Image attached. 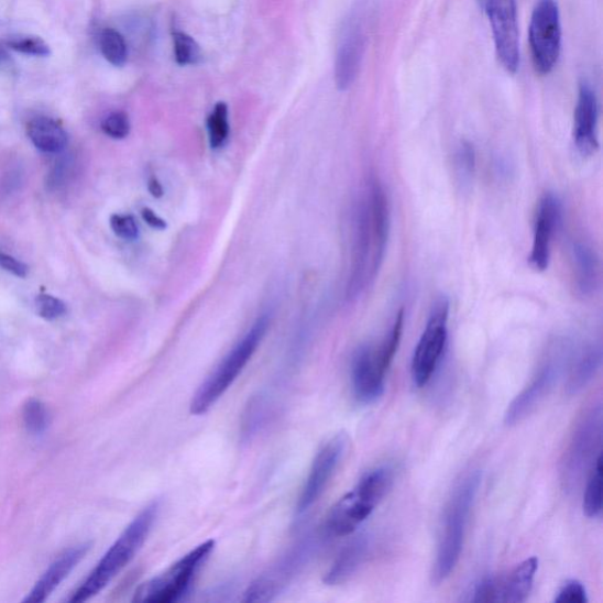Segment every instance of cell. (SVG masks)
I'll use <instances>...</instances> for the list:
<instances>
[{"mask_svg": "<svg viewBox=\"0 0 603 603\" xmlns=\"http://www.w3.org/2000/svg\"><path fill=\"white\" fill-rule=\"evenodd\" d=\"M391 231L388 196L376 179L368 183L353 212V244L347 299L355 300L372 286L381 270Z\"/></svg>", "mask_w": 603, "mask_h": 603, "instance_id": "obj_1", "label": "cell"}, {"mask_svg": "<svg viewBox=\"0 0 603 603\" xmlns=\"http://www.w3.org/2000/svg\"><path fill=\"white\" fill-rule=\"evenodd\" d=\"M158 512V502H153V504L149 505L133 518V522L107 551L103 559L99 561L88 580L74 593L69 600L70 602L90 600L99 592H102L123 571L146 541L156 522Z\"/></svg>", "mask_w": 603, "mask_h": 603, "instance_id": "obj_2", "label": "cell"}, {"mask_svg": "<svg viewBox=\"0 0 603 603\" xmlns=\"http://www.w3.org/2000/svg\"><path fill=\"white\" fill-rule=\"evenodd\" d=\"M480 484V473L473 472L465 476L451 494L445 514L437 561L432 569L434 583L440 584L446 581L460 561L469 516L475 504Z\"/></svg>", "mask_w": 603, "mask_h": 603, "instance_id": "obj_3", "label": "cell"}, {"mask_svg": "<svg viewBox=\"0 0 603 603\" xmlns=\"http://www.w3.org/2000/svg\"><path fill=\"white\" fill-rule=\"evenodd\" d=\"M393 483L394 471L390 465L365 473L357 487L331 508L326 523L327 533L338 538L353 534L390 493Z\"/></svg>", "mask_w": 603, "mask_h": 603, "instance_id": "obj_4", "label": "cell"}, {"mask_svg": "<svg viewBox=\"0 0 603 603\" xmlns=\"http://www.w3.org/2000/svg\"><path fill=\"white\" fill-rule=\"evenodd\" d=\"M270 326L271 315L264 314L259 317L243 339L231 349L208 379L199 385L190 404L193 415L206 414L226 394L256 353Z\"/></svg>", "mask_w": 603, "mask_h": 603, "instance_id": "obj_5", "label": "cell"}, {"mask_svg": "<svg viewBox=\"0 0 603 603\" xmlns=\"http://www.w3.org/2000/svg\"><path fill=\"white\" fill-rule=\"evenodd\" d=\"M404 327L405 311L401 310L388 338L380 346L366 344L357 351L351 362V385L360 404H374L383 395L385 373L394 360Z\"/></svg>", "mask_w": 603, "mask_h": 603, "instance_id": "obj_6", "label": "cell"}, {"mask_svg": "<svg viewBox=\"0 0 603 603\" xmlns=\"http://www.w3.org/2000/svg\"><path fill=\"white\" fill-rule=\"evenodd\" d=\"M215 541L209 540L197 546L187 556L172 564L165 571L143 583L133 601L150 603H172L186 594L199 569L209 559Z\"/></svg>", "mask_w": 603, "mask_h": 603, "instance_id": "obj_7", "label": "cell"}, {"mask_svg": "<svg viewBox=\"0 0 603 603\" xmlns=\"http://www.w3.org/2000/svg\"><path fill=\"white\" fill-rule=\"evenodd\" d=\"M561 44L562 31L557 0H538L529 25V45L536 72L548 75L556 68Z\"/></svg>", "mask_w": 603, "mask_h": 603, "instance_id": "obj_8", "label": "cell"}, {"mask_svg": "<svg viewBox=\"0 0 603 603\" xmlns=\"http://www.w3.org/2000/svg\"><path fill=\"white\" fill-rule=\"evenodd\" d=\"M602 407L596 405L580 418L563 460V476L569 489L574 487L590 467H593L601 452Z\"/></svg>", "mask_w": 603, "mask_h": 603, "instance_id": "obj_9", "label": "cell"}, {"mask_svg": "<svg viewBox=\"0 0 603 603\" xmlns=\"http://www.w3.org/2000/svg\"><path fill=\"white\" fill-rule=\"evenodd\" d=\"M449 309L447 298H441L435 304L414 351L412 376L418 388L428 384L443 357L448 340Z\"/></svg>", "mask_w": 603, "mask_h": 603, "instance_id": "obj_10", "label": "cell"}, {"mask_svg": "<svg viewBox=\"0 0 603 603\" xmlns=\"http://www.w3.org/2000/svg\"><path fill=\"white\" fill-rule=\"evenodd\" d=\"M490 21L498 62L509 74L520 66L516 0H478Z\"/></svg>", "mask_w": 603, "mask_h": 603, "instance_id": "obj_11", "label": "cell"}, {"mask_svg": "<svg viewBox=\"0 0 603 603\" xmlns=\"http://www.w3.org/2000/svg\"><path fill=\"white\" fill-rule=\"evenodd\" d=\"M539 560L530 558L517 564L509 573L502 577L483 579L474 590V602L522 603L527 600L531 590Z\"/></svg>", "mask_w": 603, "mask_h": 603, "instance_id": "obj_12", "label": "cell"}, {"mask_svg": "<svg viewBox=\"0 0 603 603\" xmlns=\"http://www.w3.org/2000/svg\"><path fill=\"white\" fill-rule=\"evenodd\" d=\"M348 437L346 434H338L337 437L327 441L324 447L318 450L317 456L311 464L308 479L302 490L297 512L304 514L309 511L320 498L328 487L335 473L346 456L348 449Z\"/></svg>", "mask_w": 603, "mask_h": 603, "instance_id": "obj_13", "label": "cell"}, {"mask_svg": "<svg viewBox=\"0 0 603 603\" xmlns=\"http://www.w3.org/2000/svg\"><path fill=\"white\" fill-rule=\"evenodd\" d=\"M309 555V544H300L294 547L250 585L244 601L266 602L274 600L287 589V585L297 575L299 569L307 562Z\"/></svg>", "mask_w": 603, "mask_h": 603, "instance_id": "obj_14", "label": "cell"}, {"mask_svg": "<svg viewBox=\"0 0 603 603\" xmlns=\"http://www.w3.org/2000/svg\"><path fill=\"white\" fill-rule=\"evenodd\" d=\"M561 370L562 361L559 354L546 360L527 387L512 401L505 414L506 425L515 426L523 423L538 408L546 396L555 388Z\"/></svg>", "mask_w": 603, "mask_h": 603, "instance_id": "obj_15", "label": "cell"}, {"mask_svg": "<svg viewBox=\"0 0 603 603\" xmlns=\"http://www.w3.org/2000/svg\"><path fill=\"white\" fill-rule=\"evenodd\" d=\"M561 219V204L556 195L545 194L536 210L533 245L528 257L536 272H545L549 265L551 242Z\"/></svg>", "mask_w": 603, "mask_h": 603, "instance_id": "obj_16", "label": "cell"}, {"mask_svg": "<svg viewBox=\"0 0 603 603\" xmlns=\"http://www.w3.org/2000/svg\"><path fill=\"white\" fill-rule=\"evenodd\" d=\"M597 120L596 95L590 84L583 83L579 89L573 127L574 143L583 157L593 156L599 150Z\"/></svg>", "mask_w": 603, "mask_h": 603, "instance_id": "obj_17", "label": "cell"}, {"mask_svg": "<svg viewBox=\"0 0 603 603\" xmlns=\"http://www.w3.org/2000/svg\"><path fill=\"white\" fill-rule=\"evenodd\" d=\"M365 35L358 21H350L343 31L335 62V81L340 90H347L355 81L364 54Z\"/></svg>", "mask_w": 603, "mask_h": 603, "instance_id": "obj_18", "label": "cell"}, {"mask_svg": "<svg viewBox=\"0 0 603 603\" xmlns=\"http://www.w3.org/2000/svg\"><path fill=\"white\" fill-rule=\"evenodd\" d=\"M88 550L89 545H81L65 550L63 555L48 567L47 571L43 574L24 602H44L52 595L58 585L69 577L74 571V568L84 557H86Z\"/></svg>", "mask_w": 603, "mask_h": 603, "instance_id": "obj_19", "label": "cell"}, {"mask_svg": "<svg viewBox=\"0 0 603 603\" xmlns=\"http://www.w3.org/2000/svg\"><path fill=\"white\" fill-rule=\"evenodd\" d=\"M372 541L370 536H358L348 544L333 561L325 578L329 585H338L353 577L370 556Z\"/></svg>", "mask_w": 603, "mask_h": 603, "instance_id": "obj_20", "label": "cell"}, {"mask_svg": "<svg viewBox=\"0 0 603 603\" xmlns=\"http://www.w3.org/2000/svg\"><path fill=\"white\" fill-rule=\"evenodd\" d=\"M575 288L581 296H590L599 288L600 262L593 248L583 242L572 246Z\"/></svg>", "mask_w": 603, "mask_h": 603, "instance_id": "obj_21", "label": "cell"}, {"mask_svg": "<svg viewBox=\"0 0 603 603\" xmlns=\"http://www.w3.org/2000/svg\"><path fill=\"white\" fill-rule=\"evenodd\" d=\"M602 364V348L592 344L583 348L574 359L566 383L567 394L578 395L589 387Z\"/></svg>", "mask_w": 603, "mask_h": 603, "instance_id": "obj_22", "label": "cell"}, {"mask_svg": "<svg viewBox=\"0 0 603 603\" xmlns=\"http://www.w3.org/2000/svg\"><path fill=\"white\" fill-rule=\"evenodd\" d=\"M28 136L32 144L46 154H58L68 145V133L48 117H37L28 125Z\"/></svg>", "mask_w": 603, "mask_h": 603, "instance_id": "obj_23", "label": "cell"}, {"mask_svg": "<svg viewBox=\"0 0 603 603\" xmlns=\"http://www.w3.org/2000/svg\"><path fill=\"white\" fill-rule=\"evenodd\" d=\"M583 512L591 518H595L602 513V456L600 454L594 464L593 472L588 485H585L583 496Z\"/></svg>", "mask_w": 603, "mask_h": 603, "instance_id": "obj_24", "label": "cell"}, {"mask_svg": "<svg viewBox=\"0 0 603 603\" xmlns=\"http://www.w3.org/2000/svg\"><path fill=\"white\" fill-rule=\"evenodd\" d=\"M99 44L105 58L110 64L117 66V68L125 65L128 61V45L119 31L106 29L102 35H100Z\"/></svg>", "mask_w": 603, "mask_h": 603, "instance_id": "obj_25", "label": "cell"}, {"mask_svg": "<svg viewBox=\"0 0 603 603\" xmlns=\"http://www.w3.org/2000/svg\"><path fill=\"white\" fill-rule=\"evenodd\" d=\"M208 136L211 149L219 150L226 145L229 139L228 107L226 103H217L209 116Z\"/></svg>", "mask_w": 603, "mask_h": 603, "instance_id": "obj_26", "label": "cell"}, {"mask_svg": "<svg viewBox=\"0 0 603 603\" xmlns=\"http://www.w3.org/2000/svg\"><path fill=\"white\" fill-rule=\"evenodd\" d=\"M174 52L179 65H196L202 58L199 45L186 32H174Z\"/></svg>", "mask_w": 603, "mask_h": 603, "instance_id": "obj_27", "label": "cell"}, {"mask_svg": "<svg viewBox=\"0 0 603 603\" xmlns=\"http://www.w3.org/2000/svg\"><path fill=\"white\" fill-rule=\"evenodd\" d=\"M24 425L33 435L42 434L48 426V412L42 401L32 398L23 410Z\"/></svg>", "mask_w": 603, "mask_h": 603, "instance_id": "obj_28", "label": "cell"}, {"mask_svg": "<svg viewBox=\"0 0 603 603\" xmlns=\"http://www.w3.org/2000/svg\"><path fill=\"white\" fill-rule=\"evenodd\" d=\"M456 166L462 182L473 178L476 171V150L471 142L462 141L456 151Z\"/></svg>", "mask_w": 603, "mask_h": 603, "instance_id": "obj_29", "label": "cell"}, {"mask_svg": "<svg viewBox=\"0 0 603 603\" xmlns=\"http://www.w3.org/2000/svg\"><path fill=\"white\" fill-rule=\"evenodd\" d=\"M102 129L109 138L123 140L128 138L131 129L129 116L122 111L112 112L103 121Z\"/></svg>", "mask_w": 603, "mask_h": 603, "instance_id": "obj_30", "label": "cell"}, {"mask_svg": "<svg viewBox=\"0 0 603 603\" xmlns=\"http://www.w3.org/2000/svg\"><path fill=\"white\" fill-rule=\"evenodd\" d=\"M110 226L117 237L123 240L133 241L139 238V224L131 215H112Z\"/></svg>", "mask_w": 603, "mask_h": 603, "instance_id": "obj_31", "label": "cell"}, {"mask_svg": "<svg viewBox=\"0 0 603 603\" xmlns=\"http://www.w3.org/2000/svg\"><path fill=\"white\" fill-rule=\"evenodd\" d=\"M37 314L46 321H55L66 313L64 302L53 295H41L36 298Z\"/></svg>", "mask_w": 603, "mask_h": 603, "instance_id": "obj_32", "label": "cell"}, {"mask_svg": "<svg viewBox=\"0 0 603 603\" xmlns=\"http://www.w3.org/2000/svg\"><path fill=\"white\" fill-rule=\"evenodd\" d=\"M9 46L25 55L47 57L50 55L48 45L41 39L26 37L22 40H14L9 43Z\"/></svg>", "mask_w": 603, "mask_h": 603, "instance_id": "obj_33", "label": "cell"}, {"mask_svg": "<svg viewBox=\"0 0 603 603\" xmlns=\"http://www.w3.org/2000/svg\"><path fill=\"white\" fill-rule=\"evenodd\" d=\"M557 603H588L589 596L584 585L578 580H571L562 585L557 597Z\"/></svg>", "mask_w": 603, "mask_h": 603, "instance_id": "obj_34", "label": "cell"}, {"mask_svg": "<svg viewBox=\"0 0 603 603\" xmlns=\"http://www.w3.org/2000/svg\"><path fill=\"white\" fill-rule=\"evenodd\" d=\"M0 266L6 272L21 278H25L29 273L26 264L4 253H0Z\"/></svg>", "mask_w": 603, "mask_h": 603, "instance_id": "obj_35", "label": "cell"}, {"mask_svg": "<svg viewBox=\"0 0 603 603\" xmlns=\"http://www.w3.org/2000/svg\"><path fill=\"white\" fill-rule=\"evenodd\" d=\"M142 216H143L144 221L150 227H153V228L158 229V230L165 229V227H166L165 221L162 220L161 217L158 215H156L155 211L145 208V209L142 210Z\"/></svg>", "mask_w": 603, "mask_h": 603, "instance_id": "obj_36", "label": "cell"}, {"mask_svg": "<svg viewBox=\"0 0 603 603\" xmlns=\"http://www.w3.org/2000/svg\"><path fill=\"white\" fill-rule=\"evenodd\" d=\"M149 189H150L151 194H153L154 196H157V197L162 196V194H163L161 184L156 179H151L150 180Z\"/></svg>", "mask_w": 603, "mask_h": 603, "instance_id": "obj_37", "label": "cell"}, {"mask_svg": "<svg viewBox=\"0 0 603 603\" xmlns=\"http://www.w3.org/2000/svg\"><path fill=\"white\" fill-rule=\"evenodd\" d=\"M2 59H3V53L0 52V62H2Z\"/></svg>", "mask_w": 603, "mask_h": 603, "instance_id": "obj_38", "label": "cell"}]
</instances>
